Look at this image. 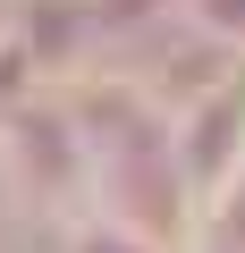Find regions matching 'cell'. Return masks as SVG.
Masks as SVG:
<instances>
[{"mask_svg":"<svg viewBox=\"0 0 245 253\" xmlns=\"http://www.w3.org/2000/svg\"><path fill=\"white\" fill-rule=\"evenodd\" d=\"M0 177H9V194H17L26 219H51L59 236L85 228V219H101L93 211V161H85L68 93H17V101H0Z\"/></svg>","mask_w":245,"mask_h":253,"instance_id":"6da1fadb","label":"cell"},{"mask_svg":"<svg viewBox=\"0 0 245 253\" xmlns=\"http://www.w3.org/2000/svg\"><path fill=\"white\" fill-rule=\"evenodd\" d=\"M178 135V177H186V203L211 211L237 177H245V76H228L211 101H195L186 118H169Z\"/></svg>","mask_w":245,"mask_h":253,"instance_id":"7a4b0ae2","label":"cell"},{"mask_svg":"<svg viewBox=\"0 0 245 253\" xmlns=\"http://www.w3.org/2000/svg\"><path fill=\"white\" fill-rule=\"evenodd\" d=\"M228 76H245V59L228 51V42H211V34H195V26H169L152 51H136V68H127V84L161 110V118H186L195 101H211Z\"/></svg>","mask_w":245,"mask_h":253,"instance_id":"3957f363","label":"cell"},{"mask_svg":"<svg viewBox=\"0 0 245 253\" xmlns=\"http://www.w3.org/2000/svg\"><path fill=\"white\" fill-rule=\"evenodd\" d=\"M169 26H178V0H93L101 51H152Z\"/></svg>","mask_w":245,"mask_h":253,"instance_id":"277c9868","label":"cell"},{"mask_svg":"<svg viewBox=\"0 0 245 253\" xmlns=\"http://www.w3.org/2000/svg\"><path fill=\"white\" fill-rule=\"evenodd\" d=\"M178 26H195V34H211L245 59V0H178Z\"/></svg>","mask_w":245,"mask_h":253,"instance_id":"5b68a950","label":"cell"},{"mask_svg":"<svg viewBox=\"0 0 245 253\" xmlns=\"http://www.w3.org/2000/svg\"><path fill=\"white\" fill-rule=\"evenodd\" d=\"M59 253H169V245H152V236H136V228H118V219H85V228L59 236Z\"/></svg>","mask_w":245,"mask_h":253,"instance_id":"8992f818","label":"cell"},{"mask_svg":"<svg viewBox=\"0 0 245 253\" xmlns=\"http://www.w3.org/2000/svg\"><path fill=\"white\" fill-rule=\"evenodd\" d=\"M9 42H17V0H0V59H9Z\"/></svg>","mask_w":245,"mask_h":253,"instance_id":"52a82bcc","label":"cell"}]
</instances>
